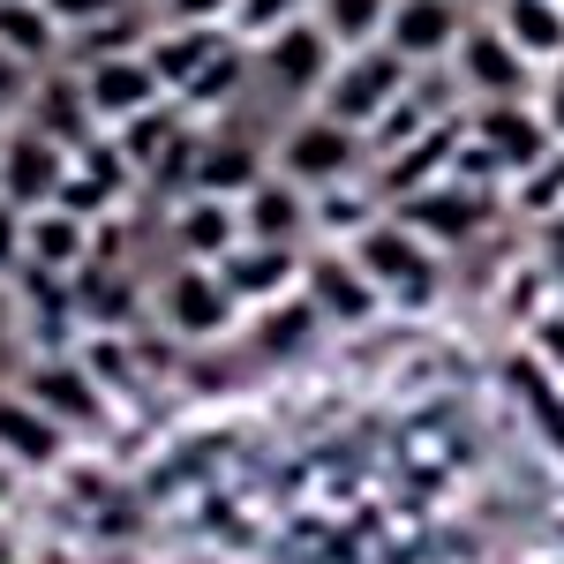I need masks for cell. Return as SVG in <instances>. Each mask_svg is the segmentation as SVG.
<instances>
[{
  "mask_svg": "<svg viewBox=\"0 0 564 564\" xmlns=\"http://www.w3.org/2000/svg\"><path fill=\"white\" fill-rule=\"evenodd\" d=\"M369 135L347 129L339 113H324V106H302L286 129L271 135V174L302 181L308 196H324V188H339V181H361L369 174Z\"/></svg>",
  "mask_w": 564,
  "mask_h": 564,
  "instance_id": "cell-1",
  "label": "cell"
},
{
  "mask_svg": "<svg viewBox=\"0 0 564 564\" xmlns=\"http://www.w3.org/2000/svg\"><path fill=\"white\" fill-rule=\"evenodd\" d=\"M354 257H361V271L377 279V294H384L391 308H430L436 294H444V263H436V241H422L414 226L399 212H384L369 234H354L347 241Z\"/></svg>",
  "mask_w": 564,
  "mask_h": 564,
  "instance_id": "cell-2",
  "label": "cell"
},
{
  "mask_svg": "<svg viewBox=\"0 0 564 564\" xmlns=\"http://www.w3.org/2000/svg\"><path fill=\"white\" fill-rule=\"evenodd\" d=\"M414 76H422V68H406V61H399L384 39H377V45H347L316 106H324V113H339L347 129L369 135V129H377V121L391 113V106H399V98L414 90Z\"/></svg>",
  "mask_w": 564,
  "mask_h": 564,
  "instance_id": "cell-3",
  "label": "cell"
},
{
  "mask_svg": "<svg viewBox=\"0 0 564 564\" xmlns=\"http://www.w3.org/2000/svg\"><path fill=\"white\" fill-rule=\"evenodd\" d=\"M444 68H452V84L467 90V106H489V98H534V90H542V68L505 39V23H497V15L467 23Z\"/></svg>",
  "mask_w": 564,
  "mask_h": 564,
  "instance_id": "cell-4",
  "label": "cell"
},
{
  "mask_svg": "<svg viewBox=\"0 0 564 564\" xmlns=\"http://www.w3.org/2000/svg\"><path fill=\"white\" fill-rule=\"evenodd\" d=\"M339 53H347V45L332 39L316 15H294L286 31L257 39V68H263V84L279 90L286 106H316L324 84H332V68H339Z\"/></svg>",
  "mask_w": 564,
  "mask_h": 564,
  "instance_id": "cell-5",
  "label": "cell"
},
{
  "mask_svg": "<svg viewBox=\"0 0 564 564\" xmlns=\"http://www.w3.org/2000/svg\"><path fill=\"white\" fill-rule=\"evenodd\" d=\"M159 324H166L174 339H226V332L241 324V302H234V286H226L218 263L181 257L174 271L159 279Z\"/></svg>",
  "mask_w": 564,
  "mask_h": 564,
  "instance_id": "cell-6",
  "label": "cell"
},
{
  "mask_svg": "<svg viewBox=\"0 0 564 564\" xmlns=\"http://www.w3.org/2000/svg\"><path fill=\"white\" fill-rule=\"evenodd\" d=\"M391 212L406 218L422 241H436V249H459V241H475L481 226L497 218V196L481 188V181H459V174H444L430 181L422 196H406V204H391Z\"/></svg>",
  "mask_w": 564,
  "mask_h": 564,
  "instance_id": "cell-7",
  "label": "cell"
},
{
  "mask_svg": "<svg viewBox=\"0 0 564 564\" xmlns=\"http://www.w3.org/2000/svg\"><path fill=\"white\" fill-rule=\"evenodd\" d=\"M90 90V106H98V121L106 129H129L135 113H151V106H166L174 90L159 76V61H151V45H135V53H113V61H84L76 68Z\"/></svg>",
  "mask_w": 564,
  "mask_h": 564,
  "instance_id": "cell-8",
  "label": "cell"
},
{
  "mask_svg": "<svg viewBox=\"0 0 564 564\" xmlns=\"http://www.w3.org/2000/svg\"><path fill=\"white\" fill-rule=\"evenodd\" d=\"M68 166H76V151H68V143H53L45 129L15 121V135H8V159H0V196H8L15 212H45V204H61Z\"/></svg>",
  "mask_w": 564,
  "mask_h": 564,
  "instance_id": "cell-9",
  "label": "cell"
},
{
  "mask_svg": "<svg viewBox=\"0 0 564 564\" xmlns=\"http://www.w3.org/2000/svg\"><path fill=\"white\" fill-rule=\"evenodd\" d=\"M302 294H308V308H316L324 324H369V316L384 308L377 279H369V271H361V257H354V249H339V241H324V249L308 257Z\"/></svg>",
  "mask_w": 564,
  "mask_h": 564,
  "instance_id": "cell-10",
  "label": "cell"
},
{
  "mask_svg": "<svg viewBox=\"0 0 564 564\" xmlns=\"http://www.w3.org/2000/svg\"><path fill=\"white\" fill-rule=\"evenodd\" d=\"M98 218L68 212V204H45V212H23V271L31 279H76L90 257H98Z\"/></svg>",
  "mask_w": 564,
  "mask_h": 564,
  "instance_id": "cell-11",
  "label": "cell"
},
{
  "mask_svg": "<svg viewBox=\"0 0 564 564\" xmlns=\"http://www.w3.org/2000/svg\"><path fill=\"white\" fill-rule=\"evenodd\" d=\"M467 23H475V15H467L459 0H399L391 23H384V45L406 61V68H444Z\"/></svg>",
  "mask_w": 564,
  "mask_h": 564,
  "instance_id": "cell-12",
  "label": "cell"
},
{
  "mask_svg": "<svg viewBox=\"0 0 564 564\" xmlns=\"http://www.w3.org/2000/svg\"><path fill=\"white\" fill-rule=\"evenodd\" d=\"M226 271V286H234V302H241V316H263V308L294 302L302 294V249H271V241H241L234 257L218 263Z\"/></svg>",
  "mask_w": 564,
  "mask_h": 564,
  "instance_id": "cell-13",
  "label": "cell"
},
{
  "mask_svg": "<svg viewBox=\"0 0 564 564\" xmlns=\"http://www.w3.org/2000/svg\"><path fill=\"white\" fill-rule=\"evenodd\" d=\"M23 391L39 399L45 414H61L68 430H98V422L113 414V391L98 384V369H90V361H68V354H45L39 369L23 377Z\"/></svg>",
  "mask_w": 564,
  "mask_h": 564,
  "instance_id": "cell-14",
  "label": "cell"
},
{
  "mask_svg": "<svg viewBox=\"0 0 564 564\" xmlns=\"http://www.w3.org/2000/svg\"><path fill=\"white\" fill-rule=\"evenodd\" d=\"M316 234V196L286 174H263L241 196V241H271V249H302Z\"/></svg>",
  "mask_w": 564,
  "mask_h": 564,
  "instance_id": "cell-15",
  "label": "cell"
},
{
  "mask_svg": "<svg viewBox=\"0 0 564 564\" xmlns=\"http://www.w3.org/2000/svg\"><path fill=\"white\" fill-rule=\"evenodd\" d=\"M23 121H31V129H45L53 143H68V151L98 143V129H106V121H98V106H90V90H84V76H76V61H68V68H39Z\"/></svg>",
  "mask_w": 564,
  "mask_h": 564,
  "instance_id": "cell-16",
  "label": "cell"
},
{
  "mask_svg": "<svg viewBox=\"0 0 564 564\" xmlns=\"http://www.w3.org/2000/svg\"><path fill=\"white\" fill-rule=\"evenodd\" d=\"M174 249L196 263H226L241 249V204L234 196H204V188H181L174 196Z\"/></svg>",
  "mask_w": 564,
  "mask_h": 564,
  "instance_id": "cell-17",
  "label": "cell"
},
{
  "mask_svg": "<svg viewBox=\"0 0 564 564\" xmlns=\"http://www.w3.org/2000/svg\"><path fill=\"white\" fill-rule=\"evenodd\" d=\"M234 45H241V39H234L226 23H159V31H151V61H159L166 90L181 98V90L196 84L218 53H234Z\"/></svg>",
  "mask_w": 564,
  "mask_h": 564,
  "instance_id": "cell-18",
  "label": "cell"
},
{
  "mask_svg": "<svg viewBox=\"0 0 564 564\" xmlns=\"http://www.w3.org/2000/svg\"><path fill=\"white\" fill-rule=\"evenodd\" d=\"M0 452H8L15 467H53V459L68 452V422L45 414L31 391H0Z\"/></svg>",
  "mask_w": 564,
  "mask_h": 564,
  "instance_id": "cell-19",
  "label": "cell"
},
{
  "mask_svg": "<svg viewBox=\"0 0 564 564\" xmlns=\"http://www.w3.org/2000/svg\"><path fill=\"white\" fill-rule=\"evenodd\" d=\"M263 174H271V143L212 135V143H196V174H188V188H204V196H234V204H241Z\"/></svg>",
  "mask_w": 564,
  "mask_h": 564,
  "instance_id": "cell-20",
  "label": "cell"
},
{
  "mask_svg": "<svg viewBox=\"0 0 564 564\" xmlns=\"http://www.w3.org/2000/svg\"><path fill=\"white\" fill-rule=\"evenodd\" d=\"M0 45L23 61V68H53L68 53V31L45 0H0Z\"/></svg>",
  "mask_w": 564,
  "mask_h": 564,
  "instance_id": "cell-21",
  "label": "cell"
},
{
  "mask_svg": "<svg viewBox=\"0 0 564 564\" xmlns=\"http://www.w3.org/2000/svg\"><path fill=\"white\" fill-rule=\"evenodd\" d=\"M489 15L505 23V39L520 45L534 68L564 61V0H489Z\"/></svg>",
  "mask_w": 564,
  "mask_h": 564,
  "instance_id": "cell-22",
  "label": "cell"
},
{
  "mask_svg": "<svg viewBox=\"0 0 564 564\" xmlns=\"http://www.w3.org/2000/svg\"><path fill=\"white\" fill-rule=\"evenodd\" d=\"M135 45H151V23L143 15H106V23H84V31H68V61L84 68V61H113V53H135Z\"/></svg>",
  "mask_w": 564,
  "mask_h": 564,
  "instance_id": "cell-23",
  "label": "cell"
},
{
  "mask_svg": "<svg viewBox=\"0 0 564 564\" xmlns=\"http://www.w3.org/2000/svg\"><path fill=\"white\" fill-rule=\"evenodd\" d=\"M505 204H512L520 218H534V226H542L550 212H564V143L542 159V166H527L520 181H505Z\"/></svg>",
  "mask_w": 564,
  "mask_h": 564,
  "instance_id": "cell-24",
  "label": "cell"
},
{
  "mask_svg": "<svg viewBox=\"0 0 564 564\" xmlns=\"http://www.w3.org/2000/svg\"><path fill=\"white\" fill-rule=\"evenodd\" d=\"M391 8H399V0H316V23L339 45H377L384 23H391Z\"/></svg>",
  "mask_w": 564,
  "mask_h": 564,
  "instance_id": "cell-25",
  "label": "cell"
},
{
  "mask_svg": "<svg viewBox=\"0 0 564 564\" xmlns=\"http://www.w3.org/2000/svg\"><path fill=\"white\" fill-rule=\"evenodd\" d=\"M294 15H308L302 0H234L226 23H234V39H241V45H257V39H271V31H286Z\"/></svg>",
  "mask_w": 564,
  "mask_h": 564,
  "instance_id": "cell-26",
  "label": "cell"
},
{
  "mask_svg": "<svg viewBox=\"0 0 564 564\" xmlns=\"http://www.w3.org/2000/svg\"><path fill=\"white\" fill-rule=\"evenodd\" d=\"M534 257H542V279H550V302L564 308V212H550L534 226Z\"/></svg>",
  "mask_w": 564,
  "mask_h": 564,
  "instance_id": "cell-27",
  "label": "cell"
},
{
  "mask_svg": "<svg viewBox=\"0 0 564 564\" xmlns=\"http://www.w3.org/2000/svg\"><path fill=\"white\" fill-rule=\"evenodd\" d=\"M31 84H39V68H23V61L0 45V113H15V121H23V106H31Z\"/></svg>",
  "mask_w": 564,
  "mask_h": 564,
  "instance_id": "cell-28",
  "label": "cell"
},
{
  "mask_svg": "<svg viewBox=\"0 0 564 564\" xmlns=\"http://www.w3.org/2000/svg\"><path fill=\"white\" fill-rule=\"evenodd\" d=\"M53 15H61V31H84V23H106V15H121L129 0H45Z\"/></svg>",
  "mask_w": 564,
  "mask_h": 564,
  "instance_id": "cell-29",
  "label": "cell"
},
{
  "mask_svg": "<svg viewBox=\"0 0 564 564\" xmlns=\"http://www.w3.org/2000/svg\"><path fill=\"white\" fill-rule=\"evenodd\" d=\"M8 271H23V212L0 196V279H8Z\"/></svg>",
  "mask_w": 564,
  "mask_h": 564,
  "instance_id": "cell-30",
  "label": "cell"
},
{
  "mask_svg": "<svg viewBox=\"0 0 564 564\" xmlns=\"http://www.w3.org/2000/svg\"><path fill=\"white\" fill-rule=\"evenodd\" d=\"M226 15H234V0H166V23H226Z\"/></svg>",
  "mask_w": 564,
  "mask_h": 564,
  "instance_id": "cell-31",
  "label": "cell"
},
{
  "mask_svg": "<svg viewBox=\"0 0 564 564\" xmlns=\"http://www.w3.org/2000/svg\"><path fill=\"white\" fill-rule=\"evenodd\" d=\"M542 113H550V129H557V143H564V61L542 68Z\"/></svg>",
  "mask_w": 564,
  "mask_h": 564,
  "instance_id": "cell-32",
  "label": "cell"
},
{
  "mask_svg": "<svg viewBox=\"0 0 564 564\" xmlns=\"http://www.w3.org/2000/svg\"><path fill=\"white\" fill-rule=\"evenodd\" d=\"M8 332H15V308H8V294H0V339H8Z\"/></svg>",
  "mask_w": 564,
  "mask_h": 564,
  "instance_id": "cell-33",
  "label": "cell"
},
{
  "mask_svg": "<svg viewBox=\"0 0 564 564\" xmlns=\"http://www.w3.org/2000/svg\"><path fill=\"white\" fill-rule=\"evenodd\" d=\"M8 135H15V129H8V113H0V159H8Z\"/></svg>",
  "mask_w": 564,
  "mask_h": 564,
  "instance_id": "cell-34",
  "label": "cell"
}]
</instances>
